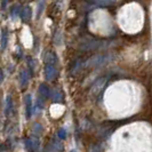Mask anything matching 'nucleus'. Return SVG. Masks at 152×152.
Returning a JSON list of instances; mask_svg holds the SVG:
<instances>
[{
    "instance_id": "obj_10",
    "label": "nucleus",
    "mask_w": 152,
    "mask_h": 152,
    "mask_svg": "<svg viewBox=\"0 0 152 152\" xmlns=\"http://www.w3.org/2000/svg\"><path fill=\"white\" fill-rule=\"evenodd\" d=\"M24 144H25V148H26V150H28L29 152L34 151V148H33V141H32V138H26V140L24 141Z\"/></svg>"
},
{
    "instance_id": "obj_4",
    "label": "nucleus",
    "mask_w": 152,
    "mask_h": 152,
    "mask_svg": "<svg viewBox=\"0 0 152 152\" xmlns=\"http://www.w3.org/2000/svg\"><path fill=\"white\" fill-rule=\"evenodd\" d=\"M38 93H39V99H44V101H45L46 99H48V97H49L50 89L48 88V86H47V85L41 84L40 86H39Z\"/></svg>"
},
{
    "instance_id": "obj_6",
    "label": "nucleus",
    "mask_w": 152,
    "mask_h": 152,
    "mask_svg": "<svg viewBox=\"0 0 152 152\" xmlns=\"http://www.w3.org/2000/svg\"><path fill=\"white\" fill-rule=\"evenodd\" d=\"M31 14H32V10H31V8L29 7V6L24 7L22 9V12H21L22 20H23V21H25V22H28V21H29V20L31 18Z\"/></svg>"
},
{
    "instance_id": "obj_9",
    "label": "nucleus",
    "mask_w": 152,
    "mask_h": 152,
    "mask_svg": "<svg viewBox=\"0 0 152 152\" xmlns=\"http://www.w3.org/2000/svg\"><path fill=\"white\" fill-rule=\"evenodd\" d=\"M12 107H13V99H12L10 95H8L7 99H6V107H5V113L7 114V115L12 111Z\"/></svg>"
},
{
    "instance_id": "obj_1",
    "label": "nucleus",
    "mask_w": 152,
    "mask_h": 152,
    "mask_svg": "<svg viewBox=\"0 0 152 152\" xmlns=\"http://www.w3.org/2000/svg\"><path fill=\"white\" fill-rule=\"evenodd\" d=\"M45 75H46V79L49 80V81H52V80H54L57 77V70L52 64H47L45 68Z\"/></svg>"
},
{
    "instance_id": "obj_15",
    "label": "nucleus",
    "mask_w": 152,
    "mask_h": 152,
    "mask_svg": "<svg viewBox=\"0 0 152 152\" xmlns=\"http://www.w3.org/2000/svg\"><path fill=\"white\" fill-rule=\"evenodd\" d=\"M70 152H77V151H75V150H72V151H70Z\"/></svg>"
},
{
    "instance_id": "obj_13",
    "label": "nucleus",
    "mask_w": 152,
    "mask_h": 152,
    "mask_svg": "<svg viewBox=\"0 0 152 152\" xmlns=\"http://www.w3.org/2000/svg\"><path fill=\"white\" fill-rule=\"evenodd\" d=\"M41 132H42V126H41L40 124H34V125H33V133L38 135Z\"/></svg>"
},
{
    "instance_id": "obj_2",
    "label": "nucleus",
    "mask_w": 152,
    "mask_h": 152,
    "mask_svg": "<svg viewBox=\"0 0 152 152\" xmlns=\"http://www.w3.org/2000/svg\"><path fill=\"white\" fill-rule=\"evenodd\" d=\"M24 103H25V112H26V118H30L33 112V102H32V97L30 94H28L24 99Z\"/></svg>"
},
{
    "instance_id": "obj_8",
    "label": "nucleus",
    "mask_w": 152,
    "mask_h": 152,
    "mask_svg": "<svg viewBox=\"0 0 152 152\" xmlns=\"http://www.w3.org/2000/svg\"><path fill=\"white\" fill-rule=\"evenodd\" d=\"M56 62H57V56L54 53H48L46 55V63H47V64L54 65Z\"/></svg>"
},
{
    "instance_id": "obj_12",
    "label": "nucleus",
    "mask_w": 152,
    "mask_h": 152,
    "mask_svg": "<svg viewBox=\"0 0 152 152\" xmlns=\"http://www.w3.org/2000/svg\"><path fill=\"white\" fill-rule=\"evenodd\" d=\"M7 32L6 31H4L2 32V36H1V48L2 49H5L6 48V46H7Z\"/></svg>"
},
{
    "instance_id": "obj_11",
    "label": "nucleus",
    "mask_w": 152,
    "mask_h": 152,
    "mask_svg": "<svg viewBox=\"0 0 152 152\" xmlns=\"http://www.w3.org/2000/svg\"><path fill=\"white\" fill-rule=\"evenodd\" d=\"M52 145L54 146V149H55V151H62V149H63V145H62L61 141H58V140H53L52 141Z\"/></svg>"
},
{
    "instance_id": "obj_7",
    "label": "nucleus",
    "mask_w": 152,
    "mask_h": 152,
    "mask_svg": "<svg viewBox=\"0 0 152 152\" xmlns=\"http://www.w3.org/2000/svg\"><path fill=\"white\" fill-rule=\"evenodd\" d=\"M49 97L53 99L54 102H61V101H62L61 91H54V89H52V91H50V93H49Z\"/></svg>"
},
{
    "instance_id": "obj_14",
    "label": "nucleus",
    "mask_w": 152,
    "mask_h": 152,
    "mask_svg": "<svg viewBox=\"0 0 152 152\" xmlns=\"http://www.w3.org/2000/svg\"><path fill=\"white\" fill-rule=\"evenodd\" d=\"M58 138L60 140H65L66 138V130L64 129V128H62V129L58 130Z\"/></svg>"
},
{
    "instance_id": "obj_5",
    "label": "nucleus",
    "mask_w": 152,
    "mask_h": 152,
    "mask_svg": "<svg viewBox=\"0 0 152 152\" xmlns=\"http://www.w3.org/2000/svg\"><path fill=\"white\" fill-rule=\"evenodd\" d=\"M29 79H30V75L28 73L26 70H23L20 75V84H21V87H25L28 83H29Z\"/></svg>"
},
{
    "instance_id": "obj_3",
    "label": "nucleus",
    "mask_w": 152,
    "mask_h": 152,
    "mask_svg": "<svg viewBox=\"0 0 152 152\" xmlns=\"http://www.w3.org/2000/svg\"><path fill=\"white\" fill-rule=\"evenodd\" d=\"M105 61V57L104 56H95V57H91L89 61L87 62V64H86V66H99L101 64H103Z\"/></svg>"
}]
</instances>
